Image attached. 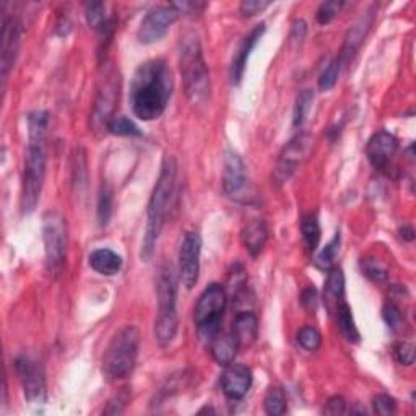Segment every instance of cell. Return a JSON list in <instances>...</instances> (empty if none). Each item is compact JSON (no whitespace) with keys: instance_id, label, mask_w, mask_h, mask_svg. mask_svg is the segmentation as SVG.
I'll return each instance as SVG.
<instances>
[{"instance_id":"1","label":"cell","mask_w":416,"mask_h":416,"mask_svg":"<svg viewBox=\"0 0 416 416\" xmlns=\"http://www.w3.org/2000/svg\"><path fill=\"white\" fill-rule=\"evenodd\" d=\"M174 80L163 59L143 62L130 82V106L135 117L150 122L163 116L173 96Z\"/></svg>"},{"instance_id":"2","label":"cell","mask_w":416,"mask_h":416,"mask_svg":"<svg viewBox=\"0 0 416 416\" xmlns=\"http://www.w3.org/2000/svg\"><path fill=\"white\" fill-rule=\"evenodd\" d=\"M49 114L34 111L28 116V147L23 163L22 182V212L33 213L39 204L46 178V135H48Z\"/></svg>"},{"instance_id":"3","label":"cell","mask_w":416,"mask_h":416,"mask_svg":"<svg viewBox=\"0 0 416 416\" xmlns=\"http://www.w3.org/2000/svg\"><path fill=\"white\" fill-rule=\"evenodd\" d=\"M176 176H178V163H176V158L171 155H166L163 164H161L158 181H156L152 197H150L148 202L147 228H145L142 252H140L142 260H148L153 256L155 246L156 242H158L160 234L164 228L166 218H168V212L171 207V200H173L174 195Z\"/></svg>"},{"instance_id":"4","label":"cell","mask_w":416,"mask_h":416,"mask_svg":"<svg viewBox=\"0 0 416 416\" xmlns=\"http://www.w3.org/2000/svg\"><path fill=\"white\" fill-rule=\"evenodd\" d=\"M179 69L187 98L194 104L204 103L210 95V74L202 54L199 36L192 31L181 38Z\"/></svg>"},{"instance_id":"5","label":"cell","mask_w":416,"mask_h":416,"mask_svg":"<svg viewBox=\"0 0 416 416\" xmlns=\"http://www.w3.org/2000/svg\"><path fill=\"white\" fill-rule=\"evenodd\" d=\"M156 294H158V317L155 322V337L160 346H169L178 334V278H176L174 267L164 264L160 270L158 283H156Z\"/></svg>"},{"instance_id":"6","label":"cell","mask_w":416,"mask_h":416,"mask_svg":"<svg viewBox=\"0 0 416 416\" xmlns=\"http://www.w3.org/2000/svg\"><path fill=\"white\" fill-rule=\"evenodd\" d=\"M140 350V330L126 325L111 338L103 356V374L108 381L127 377L137 364Z\"/></svg>"},{"instance_id":"7","label":"cell","mask_w":416,"mask_h":416,"mask_svg":"<svg viewBox=\"0 0 416 416\" xmlns=\"http://www.w3.org/2000/svg\"><path fill=\"white\" fill-rule=\"evenodd\" d=\"M228 303V293L221 285L212 283L204 290L197 301L194 309V322L197 334L205 342H212L220 334V325L223 320Z\"/></svg>"},{"instance_id":"8","label":"cell","mask_w":416,"mask_h":416,"mask_svg":"<svg viewBox=\"0 0 416 416\" xmlns=\"http://www.w3.org/2000/svg\"><path fill=\"white\" fill-rule=\"evenodd\" d=\"M67 220L59 210H49L43 216V241L46 264L51 273H59L67 254Z\"/></svg>"},{"instance_id":"9","label":"cell","mask_w":416,"mask_h":416,"mask_svg":"<svg viewBox=\"0 0 416 416\" xmlns=\"http://www.w3.org/2000/svg\"><path fill=\"white\" fill-rule=\"evenodd\" d=\"M20 382H22L25 397L30 403L41 405L46 402V374L41 363L34 358L22 355L15 360Z\"/></svg>"},{"instance_id":"10","label":"cell","mask_w":416,"mask_h":416,"mask_svg":"<svg viewBox=\"0 0 416 416\" xmlns=\"http://www.w3.org/2000/svg\"><path fill=\"white\" fill-rule=\"evenodd\" d=\"M311 145L312 138L304 132L298 134L294 138H291L290 142L286 143L273 173L275 184H285V182L294 174V171L299 168V164L308 158V155L311 152Z\"/></svg>"},{"instance_id":"11","label":"cell","mask_w":416,"mask_h":416,"mask_svg":"<svg viewBox=\"0 0 416 416\" xmlns=\"http://www.w3.org/2000/svg\"><path fill=\"white\" fill-rule=\"evenodd\" d=\"M178 8L173 4L156 7L145 15L137 31V39L142 44H153L168 33V30L174 25L179 17Z\"/></svg>"},{"instance_id":"12","label":"cell","mask_w":416,"mask_h":416,"mask_svg":"<svg viewBox=\"0 0 416 416\" xmlns=\"http://www.w3.org/2000/svg\"><path fill=\"white\" fill-rule=\"evenodd\" d=\"M202 238L197 231L186 233L179 249V277L186 290H192L199 282Z\"/></svg>"},{"instance_id":"13","label":"cell","mask_w":416,"mask_h":416,"mask_svg":"<svg viewBox=\"0 0 416 416\" xmlns=\"http://www.w3.org/2000/svg\"><path fill=\"white\" fill-rule=\"evenodd\" d=\"M398 152V140L387 130H379L368 140L366 156L376 171H387Z\"/></svg>"},{"instance_id":"14","label":"cell","mask_w":416,"mask_h":416,"mask_svg":"<svg viewBox=\"0 0 416 416\" xmlns=\"http://www.w3.org/2000/svg\"><path fill=\"white\" fill-rule=\"evenodd\" d=\"M20 38H22V26L15 17L5 13L2 20V59H0V69H2V82L8 78L10 70L17 59Z\"/></svg>"},{"instance_id":"15","label":"cell","mask_w":416,"mask_h":416,"mask_svg":"<svg viewBox=\"0 0 416 416\" xmlns=\"http://www.w3.org/2000/svg\"><path fill=\"white\" fill-rule=\"evenodd\" d=\"M252 371L246 364H228L221 374L223 394L230 400H242L252 387Z\"/></svg>"},{"instance_id":"16","label":"cell","mask_w":416,"mask_h":416,"mask_svg":"<svg viewBox=\"0 0 416 416\" xmlns=\"http://www.w3.org/2000/svg\"><path fill=\"white\" fill-rule=\"evenodd\" d=\"M223 168V190L231 199H238L247 187L246 164L238 153L226 152Z\"/></svg>"},{"instance_id":"17","label":"cell","mask_w":416,"mask_h":416,"mask_svg":"<svg viewBox=\"0 0 416 416\" xmlns=\"http://www.w3.org/2000/svg\"><path fill=\"white\" fill-rule=\"evenodd\" d=\"M264 33H265V25L260 23L246 36V38L242 39V43H241V46H239V49H238L236 54H234L233 62H231L230 78H231L233 85H239V83L242 82L244 70H246L249 56H251L252 49L256 48V44L259 43V39L262 38Z\"/></svg>"},{"instance_id":"18","label":"cell","mask_w":416,"mask_h":416,"mask_svg":"<svg viewBox=\"0 0 416 416\" xmlns=\"http://www.w3.org/2000/svg\"><path fill=\"white\" fill-rule=\"evenodd\" d=\"M231 335L234 337V340H236L239 350L252 346L254 342L257 340V335H259L257 316L251 311L238 312L236 317H234V320H233Z\"/></svg>"},{"instance_id":"19","label":"cell","mask_w":416,"mask_h":416,"mask_svg":"<svg viewBox=\"0 0 416 416\" xmlns=\"http://www.w3.org/2000/svg\"><path fill=\"white\" fill-rule=\"evenodd\" d=\"M268 239V228L262 220H254L247 223L241 231V241L251 257H257L264 251Z\"/></svg>"},{"instance_id":"20","label":"cell","mask_w":416,"mask_h":416,"mask_svg":"<svg viewBox=\"0 0 416 416\" xmlns=\"http://www.w3.org/2000/svg\"><path fill=\"white\" fill-rule=\"evenodd\" d=\"M372 18H374L372 13L366 15V17H363L360 22H358L355 26H351V30L348 31L345 44H343V49H342V60L343 62H350L353 59V56H355V52L360 49V46L363 44L364 38H366L369 30H371Z\"/></svg>"},{"instance_id":"21","label":"cell","mask_w":416,"mask_h":416,"mask_svg":"<svg viewBox=\"0 0 416 416\" xmlns=\"http://www.w3.org/2000/svg\"><path fill=\"white\" fill-rule=\"evenodd\" d=\"M88 262L95 272L106 275V277H112L122 268V257L111 249H96L90 254Z\"/></svg>"},{"instance_id":"22","label":"cell","mask_w":416,"mask_h":416,"mask_svg":"<svg viewBox=\"0 0 416 416\" xmlns=\"http://www.w3.org/2000/svg\"><path fill=\"white\" fill-rule=\"evenodd\" d=\"M212 343V356L213 360H215L220 366H228V364H231L234 361V358H236L238 351H239V346L236 340H234V337L230 334H218Z\"/></svg>"},{"instance_id":"23","label":"cell","mask_w":416,"mask_h":416,"mask_svg":"<svg viewBox=\"0 0 416 416\" xmlns=\"http://www.w3.org/2000/svg\"><path fill=\"white\" fill-rule=\"evenodd\" d=\"M337 322H338V329H340L343 337H345L348 342L351 343L360 342L361 335L360 332H358L355 319H353L351 308L345 303V301H342V303L337 306Z\"/></svg>"},{"instance_id":"24","label":"cell","mask_w":416,"mask_h":416,"mask_svg":"<svg viewBox=\"0 0 416 416\" xmlns=\"http://www.w3.org/2000/svg\"><path fill=\"white\" fill-rule=\"evenodd\" d=\"M301 233H303V239L306 247H308L309 252H316V249L319 247L320 242V223L319 218L314 213H309V215H304L303 220H301Z\"/></svg>"},{"instance_id":"25","label":"cell","mask_w":416,"mask_h":416,"mask_svg":"<svg viewBox=\"0 0 416 416\" xmlns=\"http://www.w3.org/2000/svg\"><path fill=\"white\" fill-rule=\"evenodd\" d=\"M343 293H345V275L340 267H332L329 268V275H327L325 282V296L330 301H342Z\"/></svg>"},{"instance_id":"26","label":"cell","mask_w":416,"mask_h":416,"mask_svg":"<svg viewBox=\"0 0 416 416\" xmlns=\"http://www.w3.org/2000/svg\"><path fill=\"white\" fill-rule=\"evenodd\" d=\"M265 413L280 416L286 412V395L280 387H270L264 398Z\"/></svg>"},{"instance_id":"27","label":"cell","mask_w":416,"mask_h":416,"mask_svg":"<svg viewBox=\"0 0 416 416\" xmlns=\"http://www.w3.org/2000/svg\"><path fill=\"white\" fill-rule=\"evenodd\" d=\"M85 17L86 22L90 25V28L96 30V31H104L108 30V18L106 13H104V4L101 2H88L85 5Z\"/></svg>"},{"instance_id":"28","label":"cell","mask_w":416,"mask_h":416,"mask_svg":"<svg viewBox=\"0 0 416 416\" xmlns=\"http://www.w3.org/2000/svg\"><path fill=\"white\" fill-rule=\"evenodd\" d=\"M106 129L109 134L117 135V137H138V135H142L140 129L126 116L112 117L111 121L108 122Z\"/></svg>"},{"instance_id":"29","label":"cell","mask_w":416,"mask_h":416,"mask_svg":"<svg viewBox=\"0 0 416 416\" xmlns=\"http://www.w3.org/2000/svg\"><path fill=\"white\" fill-rule=\"evenodd\" d=\"M312 101H314V93L311 90H303L299 91L298 98H296V104H294V112H293V124L294 127H301L308 117V114L311 111Z\"/></svg>"},{"instance_id":"30","label":"cell","mask_w":416,"mask_h":416,"mask_svg":"<svg viewBox=\"0 0 416 416\" xmlns=\"http://www.w3.org/2000/svg\"><path fill=\"white\" fill-rule=\"evenodd\" d=\"M340 242H342V236L340 231L335 233V236L332 238V241L327 244L319 256H317V265L320 268H332L334 267V260L337 257L338 251H340Z\"/></svg>"},{"instance_id":"31","label":"cell","mask_w":416,"mask_h":416,"mask_svg":"<svg viewBox=\"0 0 416 416\" xmlns=\"http://www.w3.org/2000/svg\"><path fill=\"white\" fill-rule=\"evenodd\" d=\"M112 213V190L108 186L101 187L100 199H98V221L101 226H106Z\"/></svg>"},{"instance_id":"32","label":"cell","mask_w":416,"mask_h":416,"mask_svg":"<svg viewBox=\"0 0 416 416\" xmlns=\"http://www.w3.org/2000/svg\"><path fill=\"white\" fill-rule=\"evenodd\" d=\"M298 343L306 351H317L322 343L320 332L311 325L303 327V329L298 332Z\"/></svg>"},{"instance_id":"33","label":"cell","mask_w":416,"mask_h":416,"mask_svg":"<svg viewBox=\"0 0 416 416\" xmlns=\"http://www.w3.org/2000/svg\"><path fill=\"white\" fill-rule=\"evenodd\" d=\"M340 59H332L329 64L325 65L324 72L320 74L319 78V88L322 91H329L335 86L338 80V74H340Z\"/></svg>"},{"instance_id":"34","label":"cell","mask_w":416,"mask_h":416,"mask_svg":"<svg viewBox=\"0 0 416 416\" xmlns=\"http://www.w3.org/2000/svg\"><path fill=\"white\" fill-rule=\"evenodd\" d=\"M343 7V2H337V0H329V2L320 4V7L317 8V22L319 25H329L334 20Z\"/></svg>"},{"instance_id":"35","label":"cell","mask_w":416,"mask_h":416,"mask_svg":"<svg viewBox=\"0 0 416 416\" xmlns=\"http://www.w3.org/2000/svg\"><path fill=\"white\" fill-rule=\"evenodd\" d=\"M361 265H363V272L368 278L374 280V282H384V280H387V277H389L387 268L384 267L379 260L366 259V260H363Z\"/></svg>"},{"instance_id":"36","label":"cell","mask_w":416,"mask_h":416,"mask_svg":"<svg viewBox=\"0 0 416 416\" xmlns=\"http://www.w3.org/2000/svg\"><path fill=\"white\" fill-rule=\"evenodd\" d=\"M246 283H247L246 270H244L241 264H236L234 265V270L230 273V277H228V288H230V291L234 296H238L244 290Z\"/></svg>"},{"instance_id":"37","label":"cell","mask_w":416,"mask_h":416,"mask_svg":"<svg viewBox=\"0 0 416 416\" xmlns=\"http://www.w3.org/2000/svg\"><path fill=\"white\" fill-rule=\"evenodd\" d=\"M395 410H397V403L395 400L387 394H379L372 398V412L376 415L389 416L394 415Z\"/></svg>"},{"instance_id":"38","label":"cell","mask_w":416,"mask_h":416,"mask_svg":"<svg viewBox=\"0 0 416 416\" xmlns=\"http://www.w3.org/2000/svg\"><path fill=\"white\" fill-rule=\"evenodd\" d=\"M382 317H384V320H386V324L389 325L390 330H398L400 325H402V322H403L402 311H400L394 303H387L386 306H384Z\"/></svg>"},{"instance_id":"39","label":"cell","mask_w":416,"mask_h":416,"mask_svg":"<svg viewBox=\"0 0 416 416\" xmlns=\"http://www.w3.org/2000/svg\"><path fill=\"white\" fill-rule=\"evenodd\" d=\"M395 356L397 361L403 366H412L415 363V346L408 342H402L395 346Z\"/></svg>"},{"instance_id":"40","label":"cell","mask_w":416,"mask_h":416,"mask_svg":"<svg viewBox=\"0 0 416 416\" xmlns=\"http://www.w3.org/2000/svg\"><path fill=\"white\" fill-rule=\"evenodd\" d=\"M267 7H270L268 0H244L239 10L244 17H254V15L264 12Z\"/></svg>"},{"instance_id":"41","label":"cell","mask_w":416,"mask_h":416,"mask_svg":"<svg viewBox=\"0 0 416 416\" xmlns=\"http://www.w3.org/2000/svg\"><path fill=\"white\" fill-rule=\"evenodd\" d=\"M127 402H129L127 392L119 394L116 398L111 400V402L108 403V407H106V410H104V413H106V415H121L124 412V408H126Z\"/></svg>"},{"instance_id":"42","label":"cell","mask_w":416,"mask_h":416,"mask_svg":"<svg viewBox=\"0 0 416 416\" xmlns=\"http://www.w3.org/2000/svg\"><path fill=\"white\" fill-rule=\"evenodd\" d=\"M345 410H346V402L343 400V397H338V395H335V397H332L329 402H327L325 413L342 415V413H345Z\"/></svg>"},{"instance_id":"43","label":"cell","mask_w":416,"mask_h":416,"mask_svg":"<svg viewBox=\"0 0 416 416\" xmlns=\"http://www.w3.org/2000/svg\"><path fill=\"white\" fill-rule=\"evenodd\" d=\"M173 5L178 8L179 13H197L199 10L205 8V4H199V2H176Z\"/></svg>"},{"instance_id":"44","label":"cell","mask_w":416,"mask_h":416,"mask_svg":"<svg viewBox=\"0 0 416 416\" xmlns=\"http://www.w3.org/2000/svg\"><path fill=\"white\" fill-rule=\"evenodd\" d=\"M316 299H317V293L314 286H309V288L303 293V304L308 309H316Z\"/></svg>"},{"instance_id":"45","label":"cell","mask_w":416,"mask_h":416,"mask_svg":"<svg viewBox=\"0 0 416 416\" xmlns=\"http://www.w3.org/2000/svg\"><path fill=\"white\" fill-rule=\"evenodd\" d=\"M400 236H402L405 241H413L415 239V231L412 226H403L402 230H400Z\"/></svg>"}]
</instances>
